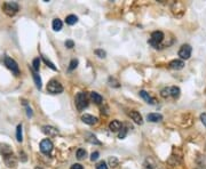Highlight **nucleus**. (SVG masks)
<instances>
[{"instance_id":"1","label":"nucleus","mask_w":206,"mask_h":169,"mask_svg":"<svg viewBox=\"0 0 206 169\" xmlns=\"http://www.w3.org/2000/svg\"><path fill=\"white\" fill-rule=\"evenodd\" d=\"M163 40H164V33L162 31H155L151 33V37L148 40V44L151 45L152 47L156 48V49H158Z\"/></svg>"},{"instance_id":"2","label":"nucleus","mask_w":206,"mask_h":169,"mask_svg":"<svg viewBox=\"0 0 206 169\" xmlns=\"http://www.w3.org/2000/svg\"><path fill=\"white\" fill-rule=\"evenodd\" d=\"M76 106L79 111L88 106V97L85 93H78L76 95Z\"/></svg>"},{"instance_id":"3","label":"nucleus","mask_w":206,"mask_h":169,"mask_svg":"<svg viewBox=\"0 0 206 169\" xmlns=\"http://www.w3.org/2000/svg\"><path fill=\"white\" fill-rule=\"evenodd\" d=\"M47 91L51 94H61L63 91V86L57 80H51L47 84Z\"/></svg>"},{"instance_id":"4","label":"nucleus","mask_w":206,"mask_h":169,"mask_svg":"<svg viewBox=\"0 0 206 169\" xmlns=\"http://www.w3.org/2000/svg\"><path fill=\"white\" fill-rule=\"evenodd\" d=\"M3 9L8 16H14L16 13L19 12V5L16 3H5L3 6Z\"/></svg>"},{"instance_id":"5","label":"nucleus","mask_w":206,"mask_h":169,"mask_svg":"<svg viewBox=\"0 0 206 169\" xmlns=\"http://www.w3.org/2000/svg\"><path fill=\"white\" fill-rule=\"evenodd\" d=\"M5 65H6L15 75L19 74V65H17V63H16L13 58H10V57H5Z\"/></svg>"},{"instance_id":"6","label":"nucleus","mask_w":206,"mask_h":169,"mask_svg":"<svg viewBox=\"0 0 206 169\" xmlns=\"http://www.w3.org/2000/svg\"><path fill=\"white\" fill-rule=\"evenodd\" d=\"M53 150V143H52L51 139H42L40 142V151L42 152L44 154H49Z\"/></svg>"},{"instance_id":"7","label":"nucleus","mask_w":206,"mask_h":169,"mask_svg":"<svg viewBox=\"0 0 206 169\" xmlns=\"http://www.w3.org/2000/svg\"><path fill=\"white\" fill-rule=\"evenodd\" d=\"M191 52H192V48H191L190 45H183L179 50V56L182 60H188L191 56Z\"/></svg>"},{"instance_id":"8","label":"nucleus","mask_w":206,"mask_h":169,"mask_svg":"<svg viewBox=\"0 0 206 169\" xmlns=\"http://www.w3.org/2000/svg\"><path fill=\"white\" fill-rule=\"evenodd\" d=\"M81 120L85 123H87V125H95V123H97V118L94 116H91V114H84V116L81 117Z\"/></svg>"},{"instance_id":"9","label":"nucleus","mask_w":206,"mask_h":169,"mask_svg":"<svg viewBox=\"0 0 206 169\" xmlns=\"http://www.w3.org/2000/svg\"><path fill=\"white\" fill-rule=\"evenodd\" d=\"M130 117L132 118V120H133L135 123H137V125H142V123H143L142 116H141V114H140L137 111H131V112H130Z\"/></svg>"},{"instance_id":"10","label":"nucleus","mask_w":206,"mask_h":169,"mask_svg":"<svg viewBox=\"0 0 206 169\" xmlns=\"http://www.w3.org/2000/svg\"><path fill=\"white\" fill-rule=\"evenodd\" d=\"M5 162H6V165L8 167H16V165H17V160H16L15 155H14L13 153L9 154V155H6L5 157Z\"/></svg>"},{"instance_id":"11","label":"nucleus","mask_w":206,"mask_h":169,"mask_svg":"<svg viewBox=\"0 0 206 169\" xmlns=\"http://www.w3.org/2000/svg\"><path fill=\"white\" fill-rule=\"evenodd\" d=\"M42 132L46 135H48V136H55V135L58 134V130L56 128H54V127H52V126H44L42 127Z\"/></svg>"},{"instance_id":"12","label":"nucleus","mask_w":206,"mask_h":169,"mask_svg":"<svg viewBox=\"0 0 206 169\" xmlns=\"http://www.w3.org/2000/svg\"><path fill=\"white\" fill-rule=\"evenodd\" d=\"M121 128H123V125H121V122L118 121V120H112V121L109 123V129H110L111 132H118V130Z\"/></svg>"},{"instance_id":"13","label":"nucleus","mask_w":206,"mask_h":169,"mask_svg":"<svg viewBox=\"0 0 206 169\" xmlns=\"http://www.w3.org/2000/svg\"><path fill=\"white\" fill-rule=\"evenodd\" d=\"M183 66H184V63L183 61L181 60H173L170 63V68L173 70H181L183 69Z\"/></svg>"},{"instance_id":"14","label":"nucleus","mask_w":206,"mask_h":169,"mask_svg":"<svg viewBox=\"0 0 206 169\" xmlns=\"http://www.w3.org/2000/svg\"><path fill=\"white\" fill-rule=\"evenodd\" d=\"M147 119L150 122H159L163 120V116L159 114V113H150V114L147 116Z\"/></svg>"},{"instance_id":"15","label":"nucleus","mask_w":206,"mask_h":169,"mask_svg":"<svg viewBox=\"0 0 206 169\" xmlns=\"http://www.w3.org/2000/svg\"><path fill=\"white\" fill-rule=\"evenodd\" d=\"M140 96L142 97L143 100L146 101L147 103H149V104H155V100L152 98L151 96H150L148 93H147L146 90H140Z\"/></svg>"},{"instance_id":"16","label":"nucleus","mask_w":206,"mask_h":169,"mask_svg":"<svg viewBox=\"0 0 206 169\" xmlns=\"http://www.w3.org/2000/svg\"><path fill=\"white\" fill-rule=\"evenodd\" d=\"M0 153L6 157V155H9V154H12L13 152H12V150H10L9 145H7V144H0Z\"/></svg>"},{"instance_id":"17","label":"nucleus","mask_w":206,"mask_h":169,"mask_svg":"<svg viewBox=\"0 0 206 169\" xmlns=\"http://www.w3.org/2000/svg\"><path fill=\"white\" fill-rule=\"evenodd\" d=\"M89 97H91V100H92L93 102L96 103V104H101L102 101H103V98H102L101 95L97 94V93H95V91H92L91 95H89Z\"/></svg>"},{"instance_id":"18","label":"nucleus","mask_w":206,"mask_h":169,"mask_svg":"<svg viewBox=\"0 0 206 169\" xmlns=\"http://www.w3.org/2000/svg\"><path fill=\"white\" fill-rule=\"evenodd\" d=\"M62 21L58 19H55L52 23V26H53V30L54 31H61V29H62Z\"/></svg>"},{"instance_id":"19","label":"nucleus","mask_w":206,"mask_h":169,"mask_svg":"<svg viewBox=\"0 0 206 169\" xmlns=\"http://www.w3.org/2000/svg\"><path fill=\"white\" fill-rule=\"evenodd\" d=\"M170 91H171V96L173 97V98H178L179 96H180V88L176 87V86H173V87H170Z\"/></svg>"},{"instance_id":"20","label":"nucleus","mask_w":206,"mask_h":169,"mask_svg":"<svg viewBox=\"0 0 206 169\" xmlns=\"http://www.w3.org/2000/svg\"><path fill=\"white\" fill-rule=\"evenodd\" d=\"M65 22H67V24H69V25H73L78 22V17H77L76 15H69V16H67Z\"/></svg>"},{"instance_id":"21","label":"nucleus","mask_w":206,"mask_h":169,"mask_svg":"<svg viewBox=\"0 0 206 169\" xmlns=\"http://www.w3.org/2000/svg\"><path fill=\"white\" fill-rule=\"evenodd\" d=\"M32 74H33V79H35V84H36V86H37V88H38V89H41V87H42L41 78L39 77V74L37 72H33Z\"/></svg>"},{"instance_id":"22","label":"nucleus","mask_w":206,"mask_h":169,"mask_svg":"<svg viewBox=\"0 0 206 169\" xmlns=\"http://www.w3.org/2000/svg\"><path fill=\"white\" fill-rule=\"evenodd\" d=\"M16 139L17 142L23 141V134H22V125H19L16 128Z\"/></svg>"},{"instance_id":"23","label":"nucleus","mask_w":206,"mask_h":169,"mask_svg":"<svg viewBox=\"0 0 206 169\" xmlns=\"http://www.w3.org/2000/svg\"><path fill=\"white\" fill-rule=\"evenodd\" d=\"M86 155H87V152H86V150H84V149H79V150L77 151V158L79 160L85 159Z\"/></svg>"},{"instance_id":"24","label":"nucleus","mask_w":206,"mask_h":169,"mask_svg":"<svg viewBox=\"0 0 206 169\" xmlns=\"http://www.w3.org/2000/svg\"><path fill=\"white\" fill-rule=\"evenodd\" d=\"M39 68H40V60H39V57H37L32 62V69L35 70L36 72V71H39Z\"/></svg>"},{"instance_id":"25","label":"nucleus","mask_w":206,"mask_h":169,"mask_svg":"<svg viewBox=\"0 0 206 169\" xmlns=\"http://www.w3.org/2000/svg\"><path fill=\"white\" fill-rule=\"evenodd\" d=\"M94 53H95L96 56H98L100 58H104V57L107 56V53H105L103 49H95Z\"/></svg>"},{"instance_id":"26","label":"nucleus","mask_w":206,"mask_h":169,"mask_svg":"<svg viewBox=\"0 0 206 169\" xmlns=\"http://www.w3.org/2000/svg\"><path fill=\"white\" fill-rule=\"evenodd\" d=\"M42 61H44V62L46 63V64H47V65L49 66V68H51L52 70H54V71H56V70H57V69H56V66H55L54 64H53V63H52L49 60H47V58H46V57H45L44 55H42Z\"/></svg>"},{"instance_id":"27","label":"nucleus","mask_w":206,"mask_h":169,"mask_svg":"<svg viewBox=\"0 0 206 169\" xmlns=\"http://www.w3.org/2000/svg\"><path fill=\"white\" fill-rule=\"evenodd\" d=\"M160 95H162V97H164V98H167V97L171 96V91H170V87L168 88H164L162 91H160Z\"/></svg>"},{"instance_id":"28","label":"nucleus","mask_w":206,"mask_h":169,"mask_svg":"<svg viewBox=\"0 0 206 169\" xmlns=\"http://www.w3.org/2000/svg\"><path fill=\"white\" fill-rule=\"evenodd\" d=\"M77 66H78V60H72L71 62H70L69 71H73V70L76 69Z\"/></svg>"},{"instance_id":"29","label":"nucleus","mask_w":206,"mask_h":169,"mask_svg":"<svg viewBox=\"0 0 206 169\" xmlns=\"http://www.w3.org/2000/svg\"><path fill=\"white\" fill-rule=\"evenodd\" d=\"M126 135H127V129L125 128V127H123L121 130L119 132V134H118V137L120 138V139H123V138L126 137Z\"/></svg>"},{"instance_id":"30","label":"nucleus","mask_w":206,"mask_h":169,"mask_svg":"<svg viewBox=\"0 0 206 169\" xmlns=\"http://www.w3.org/2000/svg\"><path fill=\"white\" fill-rule=\"evenodd\" d=\"M87 141L91 142V143H95V144H98V145L101 144V142L97 141L95 136H93V135H89V138H87Z\"/></svg>"},{"instance_id":"31","label":"nucleus","mask_w":206,"mask_h":169,"mask_svg":"<svg viewBox=\"0 0 206 169\" xmlns=\"http://www.w3.org/2000/svg\"><path fill=\"white\" fill-rule=\"evenodd\" d=\"M96 169H108V166L104 161H100V162L96 165Z\"/></svg>"},{"instance_id":"32","label":"nucleus","mask_w":206,"mask_h":169,"mask_svg":"<svg viewBox=\"0 0 206 169\" xmlns=\"http://www.w3.org/2000/svg\"><path fill=\"white\" fill-rule=\"evenodd\" d=\"M65 47H67V48L75 47V42H73L72 40H67V41H65Z\"/></svg>"},{"instance_id":"33","label":"nucleus","mask_w":206,"mask_h":169,"mask_svg":"<svg viewBox=\"0 0 206 169\" xmlns=\"http://www.w3.org/2000/svg\"><path fill=\"white\" fill-rule=\"evenodd\" d=\"M98 155H100L98 152H93L92 155H91V160H92V161H95V160H97Z\"/></svg>"},{"instance_id":"34","label":"nucleus","mask_w":206,"mask_h":169,"mask_svg":"<svg viewBox=\"0 0 206 169\" xmlns=\"http://www.w3.org/2000/svg\"><path fill=\"white\" fill-rule=\"evenodd\" d=\"M109 162H110V165L111 166H116V165H117V159H116V158H110V159H109Z\"/></svg>"},{"instance_id":"35","label":"nucleus","mask_w":206,"mask_h":169,"mask_svg":"<svg viewBox=\"0 0 206 169\" xmlns=\"http://www.w3.org/2000/svg\"><path fill=\"white\" fill-rule=\"evenodd\" d=\"M71 169H84L80 163H73L72 166H71Z\"/></svg>"},{"instance_id":"36","label":"nucleus","mask_w":206,"mask_h":169,"mask_svg":"<svg viewBox=\"0 0 206 169\" xmlns=\"http://www.w3.org/2000/svg\"><path fill=\"white\" fill-rule=\"evenodd\" d=\"M200 120L204 123V126H206V113H202L200 114Z\"/></svg>"},{"instance_id":"37","label":"nucleus","mask_w":206,"mask_h":169,"mask_svg":"<svg viewBox=\"0 0 206 169\" xmlns=\"http://www.w3.org/2000/svg\"><path fill=\"white\" fill-rule=\"evenodd\" d=\"M26 116H28L29 118H30V117L33 116V113H32V110L30 109V107H29V106H26Z\"/></svg>"},{"instance_id":"38","label":"nucleus","mask_w":206,"mask_h":169,"mask_svg":"<svg viewBox=\"0 0 206 169\" xmlns=\"http://www.w3.org/2000/svg\"><path fill=\"white\" fill-rule=\"evenodd\" d=\"M36 169H42V168H41V167H37Z\"/></svg>"}]
</instances>
